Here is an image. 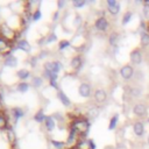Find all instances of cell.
Returning a JSON list of instances; mask_svg holds the SVG:
<instances>
[{
	"mask_svg": "<svg viewBox=\"0 0 149 149\" xmlns=\"http://www.w3.org/2000/svg\"><path fill=\"white\" fill-rule=\"evenodd\" d=\"M88 128H90V123L86 119H76L72 121L70 129H73L78 135H84L87 133Z\"/></svg>",
	"mask_w": 149,
	"mask_h": 149,
	"instance_id": "cell-1",
	"label": "cell"
},
{
	"mask_svg": "<svg viewBox=\"0 0 149 149\" xmlns=\"http://www.w3.org/2000/svg\"><path fill=\"white\" fill-rule=\"evenodd\" d=\"M16 35H17L16 30L13 29L9 24H7V23L0 24V36H2V37L6 38L7 41L12 42V41L16 40Z\"/></svg>",
	"mask_w": 149,
	"mask_h": 149,
	"instance_id": "cell-2",
	"label": "cell"
},
{
	"mask_svg": "<svg viewBox=\"0 0 149 149\" xmlns=\"http://www.w3.org/2000/svg\"><path fill=\"white\" fill-rule=\"evenodd\" d=\"M78 93L83 98H88L91 95V85L88 83H81L78 87Z\"/></svg>",
	"mask_w": 149,
	"mask_h": 149,
	"instance_id": "cell-3",
	"label": "cell"
},
{
	"mask_svg": "<svg viewBox=\"0 0 149 149\" xmlns=\"http://www.w3.org/2000/svg\"><path fill=\"white\" fill-rule=\"evenodd\" d=\"M9 50H10V42L7 41L6 38H3L2 36H0V54L8 56V55H10Z\"/></svg>",
	"mask_w": 149,
	"mask_h": 149,
	"instance_id": "cell-4",
	"label": "cell"
},
{
	"mask_svg": "<svg viewBox=\"0 0 149 149\" xmlns=\"http://www.w3.org/2000/svg\"><path fill=\"white\" fill-rule=\"evenodd\" d=\"M94 27H95L98 30H100V31H105V30L108 28V21H107V19L104 17V16L98 17V19L95 20V22H94Z\"/></svg>",
	"mask_w": 149,
	"mask_h": 149,
	"instance_id": "cell-5",
	"label": "cell"
},
{
	"mask_svg": "<svg viewBox=\"0 0 149 149\" xmlns=\"http://www.w3.org/2000/svg\"><path fill=\"white\" fill-rule=\"evenodd\" d=\"M133 73H134V70H133V68L130 66V65H123L121 69H120V74H121V77L123 78V79H126V80H128V79H130L132 77H133Z\"/></svg>",
	"mask_w": 149,
	"mask_h": 149,
	"instance_id": "cell-6",
	"label": "cell"
},
{
	"mask_svg": "<svg viewBox=\"0 0 149 149\" xmlns=\"http://www.w3.org/2000/svg\"><path fill=\"white\" fill-rule=\"evenodd\" d=\"M93 95H94L95 101L99 102V104H102V102L107 99V93H106V91L102 90V88H98V90H95Z\"/></svg>",
	"mask_w": 149,
	"mask_h": 149,
	"instance_id": "cell-7",
	"label": "cell"
},
{
	"mask_svg": "<svg viewBox=\"0 0 149 149\" xmlns=\"http://www.w3.org/2000/svg\"><path fill=\"white\" fill-rule=\"evenodd\" d=\"M3 65L7 66V68H15L17 65V58L14 56V55H8L5 57L3 59Z\"/></svg>",
	"mask_w": 149,
	"mask_h": 149,
	"instance_id": "cell-8",
	"label": "cell"
},
{
	"mask_svg": "<svg viewBox=\"0 0 149 149\" xmlns=\"http://www.w3.org/2000/svg\"><path fill=\"white\" fill-rule=\"evenodd\" d=\"M130 61H132V63H134L136 65L141 64V62H142V54H141V51L139 49H135V50H133L130 52Z\"/></svg>",
	"mask_w": 149,
	"mask_h": 149,
	"instance_id": "cell-9",
	"label": "cell"
},
{
	"mask_svg": "<svg viewBox=\"0 0 149 149\" xmlns=\"http://www.w3.org/2000/svg\"><path fill=\"white\" fill-rule=\"evenodd\" d=\"M16 49L22 50L24 52H29L30 49H31V47H30V44H29L28 41H26V40H17L16 41Z\"/></svg>",
	"mask_w": 149,
	"mask_h": 149,
	"instance_id": "cell-10",
	"label": "cell"
},
{
	"mask_svg": "<svg viewBox=\"0 0 149 149\" xmlns=\"http://www.w3.org/2000/svg\"><path fill=\"white\" fill-rule=\"evenodd\" d=\"M133 112H134V114L137 115V116H144V115L147 114V107H146V105H143V104H137V105L134 106Z\"/></svg>",
	"mask_w": 149,
	"mask_h": 149,
	"instance_id": "cell-11",
	"label": "cell"
},
{
	"mask_svg": "<svg viewBox=\"0 0 149 149\" xmlns=\"http://www.w3.org/2000/svg\"><path fill=\"white\" fill-rule=\"evenodd\" d=\"M44 126H45V129L48 132H52L55 129V126H56V121H55V118L51 116V115H48L44 120Z\"/></svg>",
	"mask_w": 149,
	"mask_h": 149,
	"instance_id": "cell-12",
	"label": "cell"
},
{
	"mask_svg": "<svg viewBox=\"0 0 149 149\" xmlns=\"http://www.w3.org/2000/svg\"><path fill=\"white\" fill-rule=\"evenodd\" d=\"M57 98L61 100V102H62L64 106H66V107L71 106V100L69 99V97H68L62 90H58V91H57Z\"/></svg>",
	"mask_w": 149,
	"mask_h": 149,
	"instance_id": "cell-13",
	"label": "cell"
},
{
	"mask_svg": "<svg viewBox=\"0 0 149 149\" xmlns=\"http://www.w3.org/2000/svg\"><path fill=\"white\" fill-rule=\"evenodd\" d=\"M83 65V59L80 56H73L70 61V66L73 69V70H78L80 69V66Z\"/></svg>",
	"mask_w": 149,
	"mask_h": 149,
	"instance_id": "cell-14",
	"label": "cell"
},
{
	"mask_svg": "<svg viewBox=\"0 0 149 149\" xmlns=\"http://www.w3.org/2000/svg\"><path fill=\"white\" fill-rule=\"evenodd\" d=\"M133 130H134L135 135H137V136H142V135L144 134V126H143V123H142L141 121L135 122L134 126H133Z\"/></svg>",
	"mask_w": 149,
	"mask_h": 149,
	"instance_id": "cell-15",
	"label": "cell"
},
{
	"mask_svg": "<svg viewBox=\"0 0 149 149\" xmlns=\"http://www.w3.org/2000/svg\"><path fill=\"white\" fill-rule=\"evenodd\" d=\"M10 114H12V116L14 118V121H17L20 118H22V116L24 115V112H23V109L20 108V107H14V108L10 109Z\"/></svg>",
	"mask_w": 149,
	"mask_h": 149,
	"instance_id": "cell-16",
	"label": "cell"
},
{
	"mask_svg": "<svg viewBox=\"0 0 149 149\" xmlns=\"http://www.w3.org/2000/svg\"><path fill=\"white\" fill-rule=\"evenodd\" d=\"M16 76L19 79H21L22 81H24L26 79H28L30 77V71L27 70V69H20L17 72H16Z\"/></svg>",
	"mask_w": 149,
	"mask_h": 149,
	"instance_id": "cell-17",
	"label": "cell"
},
{
	"mask_svg": "<svg viewBox=\"0 0 149 149\" xmlns=\"http://www.w3.org/2000/svg\"><path fill=\"white\" fill-rule=\"evenodd\" d=\"M45 118H47V115L44 114V112L42 111V109H40V111H37L36 113H35V115H34V120L37 122V123H41V122H44V120H45Z\"/></svg>",
	"mask_w": 149,
	"mask_h": 149,
	"instance_id": "cell-18",
	"label": "cell"
},
{
	"mask_svg": "<svg viewBox=\"0 0 149 149\" xmlns=\"http://www.w3.org/2000/svg\"><path fill=\"white\" fill-rule=\"evenodd\" d=\"M30 85H33L34 87H41L42 85H43V78L42 77H40V76H35V77H33L31 78V83H30Z\"/></svg>",
	"mask_w": 149,
	"mask_h": 149,
	"instance_id": "cell-19",
	"label": "cell"
},
{
	"mask_svg": "<svg viewBox=\"0 0 149 149\" xmlns=\"http://www.w3.org/2000/svg\"><path fill=\"white\" fill-rule=\"evenodd\" d=\"M29 87H30V84H28V83H26V81H21V83H19V84L16 85V90H17L19 92H22V93L27 92V91L29 90Z\"/></svg>",
	"mask_w": 149,
	"mask_h": 149,
	"instance_id": "cell-20",
	"label": "cell"
},
{
	"mask_svg": "<svg viewBox=\"0 0 149 149\" xmlns=\"http://www.w3.org/2000/svg\"><path fill=\"white\" fill-rule=\"evenodd\" d=\"M70 45H71V42L69 40H61L59 43H58V50L59 51H63V50L70 48Z\"/></svg>",
	"mask_w": 149,
	"mask_h": 149,
	"instance_id": "cell-21",
	"label": "cell"
},
{
	"mask_svg": "<svg viewBox=\"0 0 149 149\" xmlns=\"http://www.w3.org/2000/svg\"><path fill=\"white\" fill-rule=\"evenodd\" d=\"M63 69V64L59 61H52V73L58 74V72Z\"/></svg>",
	"mask_w": 149,
	"mask_h": 149,
	"instance_id": "cell-22",
	"label": "cell"
},
{
	"mask_svg": "<svg viewBox=\"0 0 149 149\" xmlns=\"http://www.w3.org/2000/svg\"><path fill=\"white\" fill-rule=\"evenodd\" d=\"M118 120H119V114H114V115L111 118V120H109V125H108V129H109V130H113V129L116 127Z\"/></svg>",
	"mask_w": 149,
	"mask_h": 149,
	"instance_id": "cell-23",
	"label": "cell"
},
{
	"mask_svg": "<svg viewBox=\"0 0 149 149\" xmlns=\"http://www.w3.org/2000/svg\"><path fill=\"white\" fill-rule=\"evenodd\" d=\"M119 34H116V33H112L111 35H109V38H108V42H109V44L111 45H116L118 44V42H119Z\"/></svg>",
	"mask_w": 149,
	"mask_h": 149,
	"instance_id": "cell-24",
	"label": "cell"
},
{
	"mask_svg": "<svg viewBox=\"0 0 149 149\" xmlns=\"http://www.w3.org/2000/svg\"><path fill=\"white\" fill-rule=\"evenodd\" d=\"M51 144L56 148V149H64L66 148V143L64 141H56V140H51Z\"/></svg>",
	"mask_w": 149,
	"mask_h": 149,
	"instance_id": "cell-25",
	"label": "cell"
},
{
	"mask_svg": "<svg viewBox=\"0 0 149 149\" xmlns=\"http://www.w3.org/2000/svg\"><path fill=\"white\" fill-rule=\"evenodd\" d=\"M120 8H121V6H120V3L118 2V3L114 5V6H109V7H108V12H109L112 15H116V14L120 12Z\"/></svg>",
	"mask_w": 149,
	"mask_h": 149,
	"instance_id": "cell-26",
	"label": "cell"
},
{
	"mask_svg": "<svg viewBox=\"0 0 149 149\" xmlns=\"http://www.w3.org/2000/svg\"><path fill=\"white\" fill-rule=\"evenodd\" d=\"M6 135H7V139H8V141L9 142H14L15 141V139H16V136H15V133H14V130L12 129V128H8L7 129V132H6Z\"/></svg>",
	"mask_w": 149,
	"mask_h": 149,
	"instance_id": "cell-27",
	"label": "cell"
},
{
	"mask_svg": "<svg viewBox=\"0 0 149 149\" xmlns=\"http://www.w3.org/2000/svg\"><path fill=\"white\" fill-rule=\"evenodd\" d=\"M7 125H8V120H7V118H6L2 113H0V129H5V128H7Z\"/></svg>",
	"mask_w": 149,
	"mask_h": 149,
	"instance_id": "cell-28",
	"label": "cell"
},
{
	"mask_svg": "<svg viewBox=\"0 0 149 149\" xmlns=\"http://www.w3.org/2000/svg\"><path fill=\"white\" fill-rule=\"evenodd\" d=\"M56 40H57V35H56L55 33H51V34H49V35L47 36V38L44 40V42H45V44H49V43L55 42Z\"/></svg>",
	"mask_w": 149,
	"mask_h": 149,
	"instance_id": "cell-29",
	"label": "cell"
},
{
	"mask_svg": "<svg viewBox=\"0 0 149 149\" xmlns=\"http://www.w3.org/2000/svg\"><path fill=\"white\" fill-rule=\"evenodd\" d=\"M41 17H42V13H41V10H40L38 8H36V9L34 10L33 15H31V20H33V21H38Z\"/></svg>",
	"mask_w": 149,
	"mask_h": 149,
	"instance_id": "cell-30",
	"label": "cell"
},
{
	"mask_svg": "<svg viewBox=\"0 0 149 149\" xmlns=\"http://www.w3.org/2000/svg\"><path fill=\"white\" fill-rule=\"evenodd\" d=\"M87 114H88V116L90 118H97L98 116V114H99V109L97 108V107H92V108H90L88 109V112H87Z\"/></svg>",
	"mask_w": 149,
	"mask_h": 149,
	"instance_id": "cell-31",
	"label": "cell"
},
{
	"mask_svg": "<svg viewBox=\"0 0 149 149\" xmlns=\"http://www.w3.org/2000/svg\"><path fill=\"white\" fill-rule=\"evenodd\" d=\"M72 5L74 8H81L86 5V1L85 0H73L72 1Z\"/></svg>",
	"mask_w": 149,
	"mask_h": 149,
	"instance_id": "cell-32",
	"label": "cell"
},
{
	"mask_svg": "<svg viewBox=\"0 0 149 149\" xmlns=\"http://www.w3.org/2000/svg\"><path fill=\"white\" fill-rule=\"evenodd\" d=\"M141 43L143 45H148L149 44V34L148 33H142L141 34Z\"/></svg>",
	"mask_w": 149,
	"mask_h": 149,
	"instance_id": "cell-33",
	"label": "cell"
},
{
	"mask_svg": "<svg viewBox=\"0 0 149 149\" xmlns=\"http://www.w3.org/2000/svg\"><path fill=\"white\" fill-rule=\"evenodd\" d=\"M132 16H133V13H132V12L125 13V15H123V17H122V24H127V23L130 21Z\"/></svg>",
	"mask_w": 149,
	"mask_h": 149,
	"instance_id": "cell-34",
	"label": "cell"
},
{
	"mask_svg": "<svg viewBox=\"0 0 149 149\" xmlns=\"http://www.w3.org/2000/svg\"><path fill=\"white\" fill-rule=\"evenodd\" d=\"M143 15L149 19V3H144L143 5Z\"/></svg>",
	"mask_w": 149,
	"mask_h": 149,
	"instance_id": "cell-35",
	"label": "cell"
},
{
	"mask_svg": "<svg viewBox=\"0 0 149 149\" xmlns=\"http://www.w3.org/2000/svg\"><path fill=\"white\" fill-rule=\"evenodd\" d=\"M66 6V1H64V0H59L58 2H57V7H58V9H62L63 7H65Z\"/></svg>",
	"mask_w": 149,
	"mask_h": 149,
	"instance_id": "cell-36",
	"label": "cell"
},
{
	"mask_svg": "<svg viewBox=\"0 0 149 149\" xmlns=\"http://www.w3.org/2000/svg\"><path fill=\"white\" fill-rule=\"evenodd\" d=\"M87 143H88V149H95V143L92 139L87 140Z\"/></svg>",
	"mask_w": 149,
	"mask_h": 149,
	"instance_id": "cell-37",
	"label": "cell"
},
{
	"mask_svg": "<svg viewBox=\"0 0 149 149\" xmlns=\"http://www.w3.org/2000/svg\"><path fill=\"white\" fill-rule=\"evenodd\" d=\"M81 23V19H80V16L79 15H76V21H74V26L76 27H78L79 24Z\"/></svg>",
	"mask_w": 149,
	"mask_h": 149,
	"instance_id": "cell-38",
	"label": "cell"
},
{
	"mask_svg": "<svg viewBox=\"0 0 149 149\" xmlns=\"http://www.w3.org/2000/svg\"><path fill=\"white\" fill-rule=\"evenodd\" d=\"M115 149H127V147H126V144H123V143H118L116 147H115Z\"/></svg>",
	"mask_w": 149,
	"mask_h": 149,
	"instance_id": "cell-39",
	"label": "cell"
},
{
	"mask_svg": "<svg viewBox=\"0 0 149 149\" xmlns=\"http://www.w3.org/2000/svg\"><path fill=\"white\" fill-rule=\"evenodd\" d=\"M58 15H59V12L56 10V12L54 13V15H52V21H57V20H58Z\"/></svg>",
	"mask_w": 149,
	"mask_h": 149,
	"instance_id": "cell-40",
	"label": "cell"
},
{
	"mask_svg": "<svg viewBox=\"0 0 149 149\" xmlns=\"http://www.w3.org/2000/svg\"><path fill=\"white\" fill-rule=\"evenodd\" d=\"M118 2L115 1V0H107V6L109 7V6H114V5H116Z\"/></svg>",
	"mask_w": 149,
	"mask_h": 149,
	"instance_id": "cell-41",
	"label": "cell"
},
{
	"mask_svg": "<svg viewBox=\"0 0 149 149\" xmlns=\"http://www.w3.org/2000/svg\"><path fill=\"white\" fill-rule=\"evenodd\" d=\"M132 93H133V95H136V97H139L141 92H140V90H137V88H136V90H133V91H132Z\"/></svg>",
	"mask_w": 149,
	"mask_h": 149,
	"instance_id": "cell-42",
	"label": "cell"
},
{
	"mask_svg": "<svg viewBox=\"0 0 149 149\" xmlns=\"http://www.w3.org/2000/svg\"><path fill=\"white\" fill-rule=\"evenodd\" d=\"M0 113H2V102L0 101Z\"/></svg>",
	"mask_w": 149,
	"mask_h": 149,
	"instance_id": "cell-43",
	"label": "cell"
},
{
	"mask_svg": "<svg viewBox=\"0 0 149 149\" xmlns=\"http://www.w3.org/2000/svg\"><path fill=\"white\" fill-rule=\"evenodd\" d=\"M70 149H76V148H70Z\"/></svg>",
	"mask_w": 149,
	"mask_h": 149,
	"instance_id": "cell-44",
	"label": "cell"
}]
</instances>
